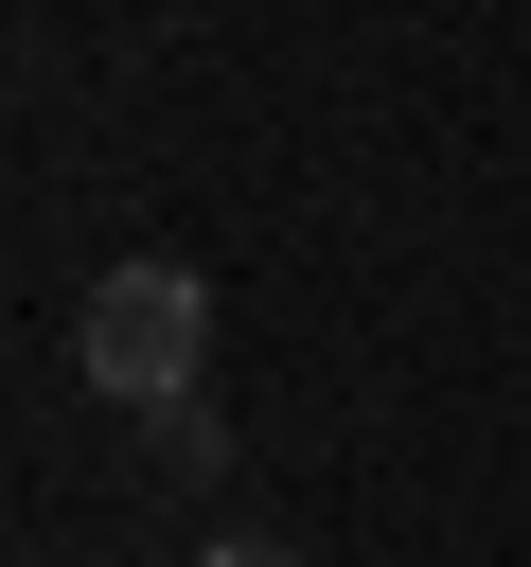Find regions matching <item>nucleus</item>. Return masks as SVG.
<instances>
[{"instance_id": "nucleus-1", "label": "nucleus", "mask_w": 531, "mask_h": 567, "mask_svg": "<svg viewBox=\"0 0 531 567\" xmlns=\"http://www.w3.org/2000/svg\"><path fill=\"white\" fill-rule=\"evenodd\" d=\"M71 354H88V390H106V408H195V354H212V284L142 248V266H106V284H88Z\"/></svg>"}, {"instance_id": "nucleus-2", "label": "nucleus", "mask_w": 531, "mask_h": 567, "mask_svg": "<svg viewBox=\"0 0 531 567\" xmlns=\"http://www.w3.org/2000/svg\"><path fill=\"white\" fill-rule=\"evenodd\" d=\"M142 443H159V478H212V461H230V425H212V408H142Z\"/></svg>"}, {"instance_id": "nucleus-3", "label": "nucleus", "mask_w": 531, "mask_h": 567, "mask_svg": "<svg viewBox=\"0 0 531 567\" xmlns=\"http://www.w3.org/2000/svg\"><path fill=\"white\" fill-rule=\"evenodd\" d=\"M195 567H301V549H283V532H212Z\"/></svg>"}]
</instances>
